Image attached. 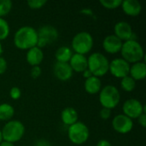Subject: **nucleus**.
I'll list each match as a JSON object with an SVG mask.
<instances>
[{"label":"nucleus","mask_w":146,"mask_h":146,"mask_svg":"<svg viewBox=\"0 0 146 146\" xmlns=\"http://www.w3.org/2000/svg\"><path fill=\"white\" fill-rule=\"evenodd\" d=\"M13 41L15 46L19 50H28L29 49L37 46V30L30 26H23L15 33Z\"/></svg>","instance_id":"f257e3e1"},{"label":"nucleus","mask_w":146,"mask_h":146,"mask_svg":"<svg viewBox=\"0 0 146 146\" xmlns=\"http://www.w3.org/2000/svg\"><path fill=\"white\" fill-rule=\"evenodd\" d=\"M120 52L122 56L121 58H123L128 63L142 62L145 57L144 49L136 39H131L123 42Z\"/></svg>","instance_id":"f03ea898"},{"label":"nucleus","mask_w":146,"mask_h":146,"mask_svg":"<svg viewBox=\"0 0 146 146\" xmlns=\"http://www.w3.org/2000/svg\"><path fill=\"white\" fill-rule=\"evenodd\" d=\"M109 66L108 58L100 52H94L87 58V68L98 78L104 76L109 72Z\"/></svg>","instance_id":"7ed1b4c3"},{"label":"nucleus","mask_w":146,"mask_h":146,"mask_svg":"<svg viewBox=\"0 0 146 146\" xmlns=\"http://www.w3.org/2000/svg\"><path fill=\"white\" fill-rule=\"evenodd\" d=\"M3 140L9 143H16L20 141L25 134V126L17 120L9 121L1 130Z\"/></svg>","instance_id":"20e7f679"},{"label":"nucleus","mask_w":146,"mask_h":146,"mask_svg":"<svg viewBox=\"0 0 146 146\" xmlns=\"http://www.w3.org/2000/svg\"><path fill=\"white\" fill-rule=\"evenodd\" d=\"M120 92L115 86L107 85L99 92V103L103 108L113 110L120 103Z\"/></svg>","instance_id":"39448f33"},{"label":"nucleus","mask_w":146,"mask_h":146,"mask_svg":"<svg viewBox=\"0 0 146 146\" xmlns=\"http://www.w3.org/2000/svg\"><path fill=\"white\" fill-rule=\"evenodd\" d=\"M93 38L88 32L83 31L76 33L72 39V50L77 54L86 55L89 53L93 47Z\"/></svg>","instance_id":"423d86ee"},{"label":"nucleus","mask_w":146,"mask_h":146,"mask_svg":"<svg viewBox=\"0 0 146 146\" xmlns=\"http://www.w3.org/2000/svg\"><path fill=\"white\" fill-rule=\"evenodd\" d=\"M90 136V131L87 126L81 122L77 121L76 123L68 127V137L69 140L74 145H83L85 144Z\"/></svg>","instance_id":"0eeeda50"},{"label":"nucleus","mask_w":146,"mask_h":146,"mask_svg":"<svg viewBox=\"0 0 146 146\" xmlns=\"http://www.w3.org/2000/svg\"><path fill=\"white\" fill-rule=\"evenodd\" d=\"M37 46L40 49L54 43L58 38V31L50 25H44L38 31Z\"/></svg>","instance_id":"6e6552de"},{"label":"nucleus","mask_w":146,"mask_h":146,"mask_svg":"<svg viewBox=\"0 0 146 146\" xmlns=\"http://www.w3.org/2000/svg\"><path fill=\"white\" fill-rule=\"evenodd\" d=\"M146 107L142 103L135 98H130L124 102L122 105L123 115L130 119H138L142 114L145 113Z\"/></svg>","instance_id":"1a4fd4ad"},{"label":"nucleus","mask_w":146,"mask_h":146,"mask_svg":"<svg viewBox=\"0 0 146 146\" xmlns=\"http://www.w3.org/2000/svg\"><path fill=\"white\" fill-rule=\"evenodd\" d=\"M109 71L114 77L122 79L129 75L130 63L123 58H115L110 62Z\"/></svg>","instance_id":"9d476101"},{"label":"nucleus","mask_w":146,"mask_h":146,"mask_svg":"<svg viewBox=\"0 0 146 146\" xmlns=\"http://www.w3.org/2000/svg\"><path fill=\"white\" fill-rule=\"evenodd\" d=\"M112 127L114 130L121 134H127L133 130V120L123 114L115 115L112 121Z\"/></svg>","instance_id":"9b49d317"},{"label":"nucleus","mask_w":146,"mask_h":146,"mask_svg":"<svg viewBox=\"0 0 146 146\" xmlns=\"http://www.w3.org/2000/svg\"><path fill=\"white\" fill-rule=\"evenodd\" d=\"M115 34L121 41H127L131 39H135L134 33L131 25L126 21H118L114 27Z\"/></svg>","instance_id":"f8f14e48"},{"label":"nucleus","mask_w":146,"mask_h":146,"mask_svg":"<svg viewBox=\"0 0 146 146\" xmlns=\"http://www.w3.org/2000/svg\"><path fill=\"white\" fill-rule=\"evenodd\" d=\"M123 42L115 35L110 34L103 40V48L109 54H116L121 51Z\"/></svg>","instance_id":"ddd939ff"},{"label":"nucleus","mask_w":146,"mask_h":146,"mask_svg":"<svg viewBox=\"0 0 146 146\" xmlns=\"http://www.w3.org/2000/svg\"><path fill=\"white\" fill-rule=\"evenodd\" d=\"M53 73L56 78L62 81H67L73 76V70L68 63L56 62L53 67Z\"/></svg>","instance_id":"4468645a"},{"label":"nucleus","mask_w":146,"mask_h":146,"mask_svg":"<svg viewBox=\"0 0 146 146\" xmlns=\"http://www.w3.org/2000/svg\"><path fill=\"white\" fill-rule=\"evenodd\" d=\"M68 64L70 65L73 72L83 73L87 69V57L84 55L74 53Z\"/></svg>","instance_id":"2eb2a0df"},{"label":"nucleus","mask_w":146,"mask_h":146,"mask_svg":"<svg viewBox=\"0 0 146 146\" xmlns=\"http://www.w3.org/2000/svg\"><path fill=\"white\" fill-rule=\"evenodd\" d=\"M121 7L123 12L129 16H138L142 10V5L137 0H124Z\"/></svg>","instance_id":"dca6fc26"},{"label":"nucleus","mask_w":146,"mask_h":146,"mask_svg":"<svg viewBox=\"0 0 146 146\" xmlns=\"http://www.w3.org/2000/svg\"><path fill=\"white\" fill-rule=\"evenodd\" d=\"M26 59L27 63L32 67L39 66V64H41L44 60V52L42 49L38 48V46H35L27 50Z\"/></svg>","instance_id":"f3484780"},{"label":"nucleus","mask_w":146,"mask_h":146,"mask_svg":"<svg viewBox=\"0 0 146 146\" xmlns=\"http://www.w3.org/2000/svg\"><path fill=\"white\" fill-rule=\"evenodd\" d=\"M129 76L135 81L142 80L146 77V64L144 62H139L130 65Z\"/></svg>","instance_id":"a211bd4d"},{"label":"nucleus","mask_w":146,"mask_h":146,"mask_svg":"<svg viewBox=\"0 0 146 146\" xmlns=\"http://www.w3.org/2000/svg\"><path fill=\"white\" fill-rule=\"evenodd\" d=\"M79 115L75 109L72 107H67L62 110L61 113V119L62 123L67 126H71L78 121Z\"/></svg>","instance_id":"6ab92c4d"},{"label":"nucleus","mask_w":146,"mask_h":146,"mask_svg":"<svg viewBox=\"0 0 146 146\" xmlns=\"http://www.w3.org/2000/svg\"><path fill=\"white\" fill-rule=\"evenodd\" d=\"M85 90L87 93L94 95L98 93L102 89V83L99 78L96 76H91L90 78L86 79L84 84Z\"/></svg>","instance_id":"aec40b11"},{"label":"nucleus","mask_w":146,"mask_h":146,"mask_svg":"<svg viewBox=\"0 0 146 146\" xmlns=\"http://www.w3.org/2000/svg\"><path fill=\"white\" fill-rule=\"evenodd\" d=\"M73 55H74V53L70 47L61 46L56 50V51L55 53V57H56V62H58L68 63Z\"/></svg>","instance_id":"412c9836"},{"label":"nucleus","mask_w":146,"mask_h":146,"mask_svg":"<svg viewBox=\"0 0 146 146\" xmlns=\"http://www.w3.org/2000/svg\"><path fill=\"white\" fill-rule=\"evenodd\" d=\"M15 115V109L9 104H0V121H9Z\"/></svg>","instance_id":"4be33fe9"},{"label":"nucleus","mask_w":146,"mask_h":146,"mask_svg":"<svg viewBox=\"0 0 146 146\" xmlns=\"http://www.w3.org/2000/svg\"><path fill=\"white\" fill-rule=\"evenodd\" d=\"M121 86L123 91L127 92H131L136 87V81L132 77H130L128 75V76L124 77V78L121 79Z\"/></svg>","instance_id":"5701e85b"},{"label":"nucleus","mask_w":146,"mask_h":146,"mask_svg":"<svg viewBox=\"0 0 146 146\" xmlns=\"http://www.w3.org/2000/svg\"><path fill=\"white\" fill-rule=\"evenodd\" d=\"M9 33L10 28L9 23L3 18H0V41L6 39Z\"/></svg>","instance_id":"b1692460"},{"label":"nucleus","mask_w":146,"mask_h":146,"mask_svg":"<svg viewBox=\"0 0 146 146\" xmlns=\"http://www.w3.org/2000/svg\"><path fill=\"white\" fill-rule=\"evenodd\" d=\"M13 3L10 0H0V18L7 15L12 9Z\"/></svg>","instance_id":"393cba45"},{"label":"nucleus","mask_w":146,"mask_h":146,"mask_svg":"<svg viewBox=\"0 0 146 146\" xmlns=\"http://www.w3.org/2000/svg\"><path fill=\"white\" fill-rule=\"evenodd\" d=\"M121 0H100L103 7L108 9H115L121 5Z\"/></svg>","instance_id":"a878e982"},{"label":"nucleus","mask_w":146,"mask_h":146,"mask_svg":"<svg viewBox=\"0 0 146 146\" xmlns=\"http://www.w3.org/2000/svg\"><path fill=\"white\" fill-rule=\"evenodd\" d=\"M47 3L46 0H30L27 2V6L33 9H39Z\"/></svg>","instance_id":"bb28decb"},{"label":"nucleus","mask_w":146,"mask_h":146,"mask_svg":"<svg viewBox=\"0 0 146 146\" xmlns=\"http://www.w3.org/2000/svg\"><path fill=\"white\" fill-rule=\"evenodd\" d=\"M9 96L12 99L14 100H17L21 98V91L19 87L17 86H13L10 91H9Z\"/></svg>","instance_id":"cd10ccee"},{"label":"nucleus","mask_w":146,"mask_h":146,"mask_svg":"<svg viewBox=\"0 0 146 146\" xmlns=\"http://www.w3.org/2000/svg\"><path fill=\"white\" fill-rule=\"evenodd\" d=\"M42 74V69L39 66H34L32 67L31 71H30V74L33 79H37Z\"/></svg>","instance_id":"c85d7f7f"},{"label":"nucleus","mask_w":146,"mask_h":146,"mask_svg":"<svg viewBox=\"0 0 146 146\" xmlns=\"http://www.w3.org/2000/svg\"><path fill=\"white\" fill-rule=\"evenodd\" d=\"M111 110H109V109H105V108H103L100 112H99V115H100V117L103 119V120H108L110 118L111 116Z\"/></svg>","instance_id":"c756f323"},{"label":"nucleus","mask_w":146,"mask_h":146,"mask_svg":"<svg viewBox=\"0 0 146 146\" xmlns=\"http://www.w3.org/2000/svg\"><path fill=\"white\" fill-rule=\"evenodd\" d=\"M7 67L8 64L6 59L3 56H0V75L5 73V71L7 70Z\"/></svg>","instance_id":"7c9ffc66"},{"label":"nucleus","mask_w":146,"mask_h":146,"mask_svg":"<svg viewBox=\"0 0 146 146\" xmlns=\"http://www.w3.org/2000/svg\"><path fill=\"white\" fill-rule=\"evenodd\" d=\"M138 121H139V125L142 127H146V114L144 113L142 114L139 118H138Z\"/></svg>","instance_id":"2f4dec72"},{"label":"nucleus","mask_w":146,"mask_h":146,"mask_svg":"<svg viewBox=\"0 0 146 146\" xmlns=\"http://www.w3.org/2000/svg\"><path fill=\"white\" fill-rule=\"evenodd\" d=\"M96 146H112L110 142L106 140V139H101L98 142L97 145Z\"/></svg>","instance_id":"473e14b6"},{"label":"nucleus","mask_w":146,"mask_h":146,"mask_svg":"<svg viewBox=\"0 0 146 146\" xmlns=\"http://www.w3.org/2000/svg\"><path fill=\"white\" fill-rule=\"evenodd\" d=\"M81 13H83L84 15H90V16H92V15H93V12H92V9H82V10H81Z\"/></svg>","instance_id":"72a5a7b5"},{"label":"nucleus","mask_w":146,"mask_h":146,"mask_svg":"<svg viewBox=\"0 0 146 146\" xmlns=\"http://www.w3.org/2000/svg\"><path fill=\"white\" fill-rule=\"evenodd\" d=\"M82 74H83V77H84V78H86V79H88V78H90L91 76H92V73L89 71V69H88V68H87V69H86Z\"/></svg>","instance_id":"f704fd0d"},{"label":"nucleus","mask_w":146,"mask_h":146,"mask_svg":"<svg viewBox=\"0 0 146 146\" xmlns=\"http://www.w3.org/2000/svg\"><path fill=\"white\" fill-rule=\"evenodd\" d=\"M0 146H15L14 144L12 143H9V142H7V141H2L1 144H0Z\"/></svg>","instance_id":"c9c22d12"},{"label":"nucleus","mask_w":146,"mask_h":146,"mask_svg":"<svg viewBox=\"0 0 146 146\" xmlns=\"http://www.w3.org/2000/svg\"><path fill=\"white\" fill-rule=\"evenodd\" d=\"M3 51V45H2V43H1V41H0V56H2Z\"/></svg>","instance_id":"e433bc0d"},{"label":"nucleus","mask_w":146,"mask_h":146,"mask_svg":"<svg viewBox=\"0 0 146 146\" xmlns=\"http://www.w3.org/2000/svg\"><path fill=\"white\" fill-rule=\"evenodd\" d=\"M2 141H3V136H2V132H1V130H0V144H1Z\"/></svg>","instance_id":"4c0bfd02"},{"label":"nucleus","mask_w":146,"mask_h":146,"mask_svg":"<svg viewBox=\"0 0 146 146\" xmlns=\"http://www.w3.org/2000/svg\"><path fill=\"white\" fill-rule=\"evenodd\" d=\"M47 146H50V145H47Z\"/></svg>","instance_id":"58836bf2"}]
</instances>
